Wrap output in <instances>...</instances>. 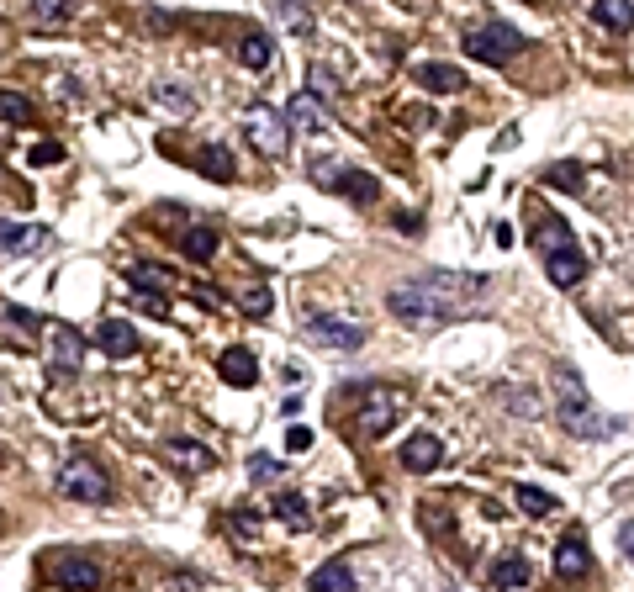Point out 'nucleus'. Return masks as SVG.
Listing matches in <instances>:
<instances>
[{
    "label": "nucleus",
    "instance_id": "1",
    "mask_svg": "<svg viewBox=\"0 0 634 592\" xmlns=\"http://www.w3.org/2000/svg\"><path fill=\"white\" fill-rule=\"evenodd\" d=\"M481 296H487V275L428 270V275H418V281L391 286L386 307L413 328H439V323H455V318H465V312H476Z\"/></svg>",
    "mask_w": 634,
    "mask_h": 592
},
{
    "label": "nucleus",
    "instance_id": "2",
    "mask_svg": "<svg viewBox=\"0 0 634 592\" xmlns=\"http://www.w3.org/2000/svg\"><path fill=\"white\" fill-rule=\"evenodd\" d=\"M534 249L545 254V275L561 291H571V286L587 281V254H582V244L571 238V228H566L561 217L539 212V222H534Z\"/></svg>",
    "mask_w": 634,
    "mask_h": 592
},
{
    "label": "nucleus",
    "instance_id": "3",
    "mask_svg": "<svg viewBox=\"0 0 634 592\" xmlns=\"http://www.w3.org/2000/svg\"><path fill=\"white\" fill-rule=\"evenodd\" d=\"M561 429L566 434H576V439H613L624 429L619 418H608V413H598L592 407V397H587V386H582V376L576 370H561Z\"/></svg>",
    "mask_w": 634,
    "mask_h": 592
},
{
    "label": "nucleus",
    "instance_id": "4",
    "mask_svg": "<svg viewBox=\"0 0 634 592\" xmlns=\"http://www.w3.org/2000/svg\"><path fill=\"white\" fill-rule=\"evenodd\" d=\"M460 48L471 53V59H481V64H513L518 48H524V32L508 27V22H487V27H471V32H465Z\"/></svg>",
    "mask_w": 634,
    "mask_h": 592
},
{
    "label": "nucleus",
    "instance_id": "5",
    "mask_svg": "<svg viewBox=\"0 0 634 592\" xmlns=\"http://www.w3.org/2000/svg\"><path fill=\"white\" fill-rule=\"evenodd\" d=\"M402 407H407V397L397 392V386H360V434L381 439L391 423H397Z\"/></svg>",
    "mask_w": 634,
    "mask_h": 592
},
{
    "label": "nucleus",
    "instance_id": "6",
    "mask_svg": "<svg viewBox=\"0 0 634 592\" xmlns=\"http://www.w3.org/2000/svg\"><path fill=\"white\" fill-rule=\"evenodd\" d=\"M244 133L254 138V148H259V154L281 159L286 148H291V117H286V111H275V106H249Z\"/></svg>",
    "mask_w": 634,
    "mask_h": 592
},
{
    "label": "nucleus",
    "instance_id": "7",
    "mask_svg": "<svg viewBox=\"0 0 634 592\" xmlns=\"http://www.w3.org/2000/svg\"><path fill=\"white\" fill-rule=\"evenodd\" d=\"M59 492L74 497V503H106L111 481H106V471L96 466V460L74 455V460H64V471H59Z\"/></svg>",
    "mask_w": 634,
    "mask_h": 592
},
{
    "label": "nucleus",
    "instance_id": "8",
    "mask_svg": "<svg viewBox=\"0 0 634 592\" xmlns=\"http://www.w3.org/2000/svg\"><path fill=\"white\" fill-rule=\"evenodd\" d=\"M302 333H307V344L333 349V355H349V349L365 344V328L354 323V318H333V312H317V318H307Z\"/></svg>",
    "mask_w": 634,
    "mask_h": 592
},
{
    "label": "nucleus",
    "instance_id": "9",
    "mask_svg": "<svg viewBox=\"0 0 634 592\" xmlns=\"http://www.w3.org/2000/svg\"><path fill=\"white\" fill-rule=\"evenodd\" d=\"M312 180H323L328 191H339L344 201H360V207H370V201L381 196V180L365 175V170H354V164H323V170L312 164Z\"/></svg>",
    "mask_w": 634,
    "mask_h": 592
},
{
    "label": "nucleus",
    "instance_id": "10",
    "mask_svg": "<svg viewBox=\"0 0 634 592\" xmlns=\"http://www.w3.org/2000/svg\"><path fill=\"white\" fill-rule=\"evenodd\" d=\"M159 455H164V466H175V471H185V476H201V471H212L217 466V455L207 450L201 439H185V434H170L159 444Z\"/></svg>",
    "mask_w": 634,
    "mask_h": 592
},
{
    "label": "nucleus",
    "instance_id": "11",
    "mask_svg": "<svg viewBox=\"0 0 634 592\" xmlns=\"http://www.w3.org/2000/svg\"><path fill=\"white\" fill-rule=\"evenodd\" d=\"M96 349H101L106 360L138 355V328H133V323H122V318H101V328H96Z\"/></svg>",
    "mask_w": 634,
    "mask_h": 592
},
{
    "label": "nucleus",
    "instance_id": "12",
    "mask_svg": "<svg viewBox=\"0 0 634 592\" xmlns=\"http://www.w3.org/2000/svg\"><path fill=\"white\" fill-rule=\"evenodd\" d=\"M286 117H291V127H302V133H328V127H333V111H328V101H323V96H312V90H302V96H291Z\"/></svg>",
    "mask_w": 634,
    "mask_h": 592
},
{
    "label": "nucleus",
    "instance_id": "13",
    "mask_svg": "<svg viewBox=\"0 0 634 592\" xmlns=\"http://www.w3.org/2000/svg\"><path fill=\"white\" fill-rule=\"evenodd\" d=\"M587 571H592L587 540H582V534H566V540L555 545V577H561V582H582Z\"/></svg>",
    "mask_w": 634,
    "mask_h": 592
},
{
    "label": "nucleus",
    "instance_id": "14",
    "mask_svg": "<svg viewBox=\"0 0 634 592\" xmlns=\"http://www.w3.org/2000/svg\"><path fill=\"white\" fill-rule=\"evenodd\" d=\"M80 360H85V339L74 328H59V333H53V349H48V370H53V376H74Z\"/></svg>",
    "mask_w": 634,
    "mask_h": 592
},
{
    "label": "nucleus",
    "instance_id": "15",
    "mask_svg": "<svg viewBox=\"0 0 634 592\" xmlns=\"http://www.w3.org/2000/svg\"><path fill=\"white\" fill-rule=\"evenodd\" d=\"M439 460H444V439L439 434H413L402 444V466L407 471H434Z\"/></svg>",
    "mask_w": 634,
    "mask_h": 592
},
{
    "label": "nucleus",
    "instance_id": "16",
    "mask_svg": "<svg viewBox=\"0 0 634 592\" xmlns=\"http://www.w3.org/2000/svg\"><path fill=\"white\" fill-rule=\"evenodd\" d=\"M413 80H418L423 90H434V96H455V90H465V74H460L455 64H418Z\"/></svg>",
    "mask_w": 634,
    "mask_h": 592
},
{
    "label": "nucleus",
    "instance_id": "17",
    "mask_svg": "<svg viewBox=\"0 0 634 592\" xmlns=\"http://www.w3.org/2000/svg\"><path fill=\"white\" fill-rule=\"evenodd\" d=\"M217 376L228 386H254L259 381V360L249 355V349H228V355L217 360Z\"/></svg>",
    "mask_w": 634,
    "mask_h": 592
},
{
    "label": "nucleus",
    "instance_id": "18",
    "mask_svg": "<svg viewBox=\"0 0 634 592\" xmlns=\"http://www.w3.org/2000/svg\"><path fill=\"white\" fill-rule=\"evenodd\" d=\"M307 587H312V592H323V587H328V592H354L360 582H354V571L339 561V555H333V561H323V566L307 577Z\"/></svg>",
    "mask_w": 634,
    "mask_h": 592
},
{
    "label": "nucleus",
    "instance_id": "19",
    "mask_svg": "<svg viewBox=\"0 0 634 592\" xmlns=\"http://www.w3.org/2000/svg\"><path fill=\"white\" fill-rule=\"evenodd\" d=\"M64 587H101V566L96 561H85V555H69V561H59V571H53Z\"/></svg>",
    "mask_w": 634,
    "mask_h": 592
},
{
    "label": "nucleus",
    "instance_id": "20",
    "mask_svg": "<svg viewBox=\"0 0 634 592\" xmlns=\"http://www.w3.org/2000/svg\"><path fill=\"white\" fill-rule=\"evenodd\" d=\"M0 244H6V259H22L27 249L48 244L43 228H27V222H6V233H0Z\"/></svg>",
    "mask_w": 634,
    "mask_h": 592
},
{
    "label": "nucleus",
    "instance_id": "21",
    "mask_svg": "<svg viewBox=\"0 0 634 592\" xmlns=\"http://www.w3.org/2000/svg\"><path fill=\"white\" fill-rule=\"evenodd\" d=\"M196 170L212 175V180H233V154L222 143H201L196 148Z\"/></svg>",
    "mask_w": 634,
    "mask_h": 592
},
{
    "label": "nucleus",
    "instance_id": "22",
    "mask_svg": "<svg viewBox=\"0 0 634 592\" xmlns=\"http://www.w3.org/2000/svg\"><path fill=\"white\" fill-rule=\"evenodd\" d=\"M529 582H534V566L524 555H502L492 566V587H529Z\"/></svg>",
    "mask_w": 634,
    "mask_h": 592
},
{
    "label": "nucleus",
    "instance_id": "23",
    "mask_svg": "<svg viewBox=\"0 0 634 592\" xmlns=\"http://www.w3.org/2000/svg\"><path fill=\"white\" fill-rule=\"evenodd\" d=\"M592 22L608 27V32H629L634 27V6L629 0H598V6H592Z\"/></svg>",
    "mask_w": 634,
    "mask_h": 592
},
{
    "label": "nucleus",
    "instance_id": "24",
    "mask_svg": "<svg viewBox=\"0 0 634 592\" xmlns=\"http://www.w3.org/2000/svg\"><path fill=\"white\" fill-rule=\"evenodd\" d=\"M270 59H275L270 37L265 32H244V43H238V64L244 69H270Z\"/></svg>",
    "mask_w": 634,
    "mask_h": 592
},
{
    "label": "nucleus",
    "instance_id": "25",
    "mask_svg": "<svg viewBox=\"0 0 634 592\" xmlns=\"http://www.w3.org/2000/svg\"><path fill=\"white\" fill-rule=\"evenodd\" d=\"M27 22H32V27H64V22H69V0H32V6H27Z\"/></svg>",
    "mask_w": 634,
    "mask_h": 592
},
{
    "label": "nucleus",
    "instance_id": "26",
    "mask_svg": "<svg viewBox=\"0 0 634 592\" xmlns=\"http://www.w3.org/2000/svg\"><path fill=\"white\" fill-rule=\"evenodd\" d=\"M312 0H275V16H281L286 32H312Z\"/></svg>",
    "mask_w": 634,
    "mask_h": 592
},
{
    "label": "nucleus",
    "instance_id": "27",
    "mask_svg": "<svg viewBox=\"0 0 634 592\" xmlns=\"http://www.w3.org/2000/svg\"><path fill=\"white\" fill-rule=\"evenodd\" d=\"M513 503L524 508L529 518H545V513H555V497H550L545 487H529V481H524V487L513 492Z\"/></svg>",
    "mask_w": 634,
    "mask_h": 592
},
{
    "label": "nucleus",
    "instance_id": "28",
    "mask_svg": "<svg viewBox=\"0 0 634 592\" xmlns=\"http://www.w3.org/2000/svg\"><path fill=\"white\" fill-rule=\"evenodd\" d=\"M307 90H312V96H323L328 106L344 96V90H339V74H333L328 64H312V69H307Z\"/></svg>",
    "mask_w": 634,
    "mask_h": 592
},
{
    "label": "nucleus",
    "instance_id": "29",
    "mask_svg": "<svg viewBox=\"0 0 634 592\" xmlns=\"http://www.w3.org/2000/svg\"><path fill=\"white\" fill-rule=\"evenodd\" d=\"M545 185H550V191H571V196H576V191L587 185V180H582V164H550V170H545Z\"/></svg>",
    "mask_w": 634,
    "mask_h": 592
},
{
    "label": "nucleus",
    "instance_id": "30",
    "mask_svg": "<svg viewBox=\"0 0 634 592\" xmlns=\"http://www.w3.org/2000/svg\"><path fill=\"white\" fill-rule=\"evenodd\" d=\"M275 518H286L291 529H307V497L302 492H281L275 497Z\"/></svg>",
    "mask_w": 634,
    "mask_h": 592
},
{
    "label": "nucleus",
    "instance_id": "31",
    "mask_svg": "<svg viewBox=\"0 0 634 592\" xmlns=\"http://www.w3.org/2000/svg\"><path fill=\"white\" fill-rule=\"evenodd\" d=\"M154 101H159V106H170V111H180V117H191V111H196V96H185L180 85H159V90H154Z\"/></svg>",
    "mask_w": 634,
    "mask_h": 592
},
{
    "label": "nucleus",
    "instance_id": "32",
    "mask_svg": "<svg viewBox=\"0 0 634 592\" xmlns=\"http://www.w3.org/2000/svg\"><path fill=\"white\" fill-rule=\"evenodd\" d=\"M185 254H191V259H212L217 254V233L212 228H191V233H185Z\"/></svg>",
    "mask_w": 634,
    "mask_h": 592
},
{
    "label": "nucleus",
    "instance_id": "33",
    "mask_svg": "<svg viewBox=\"0 0 634 592\" xmlns=\"http://www.w3.org/2000/svg\"><path fill=\"white\" fill-rule=\"evenodd\" d=\"M281 471H286V466H281L275 455H265V450H254V455H249V476L259 481V487H265V481H275Z\"/></svg>",
    "mask_w": 634,
    "mask_h": 592
},
{
    "label": "nucleus",
    "instance_id": "34",
    "mask_svg": "<svg viewBox=\"0 0 634 592\" xmlns=\"http://www.w3.org/2000/svg\"><path fill=\"white\" fill-rule=\"evenodd\" d=\"M0 111H6V127H22V122L32 117L27 96H16V90H6V96H0Z\"/></svg>",
    "mask_w": 634,
    "mask_h": 592
},
{
    "label": "nucleus",
    "instance_id": "35",
    "mask_svg": "<svg viewBox=\"0 0 634 592\" xmlns=\"http://www.w3.org/2000/svg\"><path fill=\"white\" fill-rule=\"evenodd\" d=\"M270 302H275L270 286H249L244 291V312H249V318H270Z\"/></svg>",
    "mask_w": 634,
    "mask_h": 592
},
{
    "label": "nucleus",
    "instance_id": "36",
    "mask_svg": "<svg viewBox=\"0 0 634 592\" xmlns=\"http://www.w3.org/2000/svg\"><path fill=\"white\" fill-rule=\"evenodd\" d=\"M59 159H64L59 143H37V148H32V164H59Z\"/></svg>",
    "mask_w": 634,
    "mask_h": 592
},
{
    "label": "nucleus",
    "instance_id": "37",
    "mask_svg": "<svg viewBox=\"0 0 634 592\" xmlns=\"http://www.w3.org/2000/svg\"><path fill=\"white\" fill-rule=\"evenodd\" d=\"M286 444H291L296 455H302V450H312V429H302V423H296V429L286 434Z\"/></svg>",
    "mask_w": 634,
    "mask_h": 592
},
{
    "label": "nucleus",
    "instance_id": "38",
    "mask_svg": "<svg viewBox=\"0 0 634 592\" xmlns=\"http://www.w3.org/2000/svg\"><path fill=\"white\" fill-rule=\"evenodd\" d=\"M619 550L629 555V566H634V518H629V524H619Z\"/></svg>",
    "mask_w": 634,
    "mask_h": 592
}]
</instances>
